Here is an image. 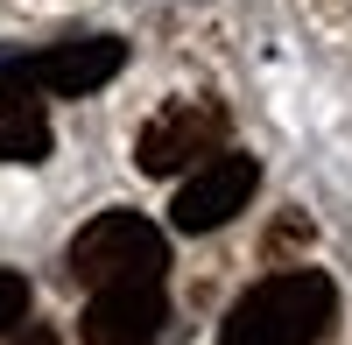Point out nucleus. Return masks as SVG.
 Returning a JSON list of instances; mask_svg holds the SVG:
<instances>
[{"label":"nucleus","instance_id":"nucleus-1","mask_svg":"<svg viewBox=\"0 0 352 345\" xmlns=\"http://www.w3.org/2000/svg\"><path fill=\"white\" fill-rule=\"evenodd\" d=\"M338 318V289L324 268H282L226 310L219 345H317Z\"/></svg>","mask_w":352,"mask_h":345},{"label":"nucleus","instance_id":"nucleus-2","mask_svg":"<svg viewBox=\"0 0 352 345\" xmlns=\"http://www.w3.org/2000/svg\"><path fill=\"white\" fill-rule=\"evenodd\" d=\"M127 43L120 36H71L36 56H8L0 64V99H85L106 78H120Z\"/></svg>","mask_w":352,"mask_h":345},{"label":"nucleus","instance_id":"nucleus-3","mask_svg":"<svg viewBox=\"0 0 352 345\" xmlns=\"http://www.w3.org/2000/svg\"><path fill=\"white\" fill-rule=\"evenodd\" d=\"M162 268H169V240H162V225H148L141 212H99L71 240V282H85V289L162 282Z\"/></svg>","mask_w":352,"mask_h":345},{"label":"nucleus","instance_id":"nucleus-4","mask_svg":"<svg viewBox=\"0 0 352 345\" xmlns=\"http://www.w3.org/2000/svg\"><path fill=\"white\" fill-rule=\"evenodd\" d=\"M226 134H232V120H226L219 99H169L155 120L141 127L134 162L148 169V177H184L190 162H204V155L226 148Z\"/></svg>","mask_w":352,"mask_h":345},{"label":"nucleus","instance_id":"nucleus-5","mask_svg":"<svg viewBox=\"0 0 352 345\" xmlns=\"http://www.w3.org/2000/svg\"><path fill=\"white\" fill-rule=\"evenodd\" d=\"M254 183H261V162H254V155H232V148L204 155V162H190V177L176 183L169 225H176V233H219L226 219L247 212Z\"/></svg>","mask_w":352,"mask_h":345},{"label":"nucleus","instance_id":"nucleus-6","mask_svg":"<svg viewBox=\"0 0 352 345\" xmlns=\"http://www.w3.org/2000/svg\"><path fill=\"white\" fill-rule=\"evenodd\" d=\"M169 324V296L162 282H113V289H92L78 318V338L85 345H155Z\"/></svg>","mask_w":352,"mask_h":345},{"label":"nucleus","instance_id":"nucleus-7","mask_svg":"<svg viewBox=\"0 0 352 345\" xmlns=\"http://www.w3.org/2000/svg\"><path fill=\"white\" fill-rule=\"evenodd\" d=\"M43 155H50L43 99H0V162H43Z\"/></svg>","mask_w":352,"mask_h":345},{"label":"nucleus","instance_id":"nucleus-8","mask_svg":"<svg viewBox=\"0 0 352 345\" xmlns=\"http://www.w3.org/2000/svg\"><path fill=\"white\" fill-rule=\"evenodd\" d=\"M21 318H28V282H21L14 268H0V338H8Z\"/></svg>","mask_w":352,"mask_h":345}]
</instances>
